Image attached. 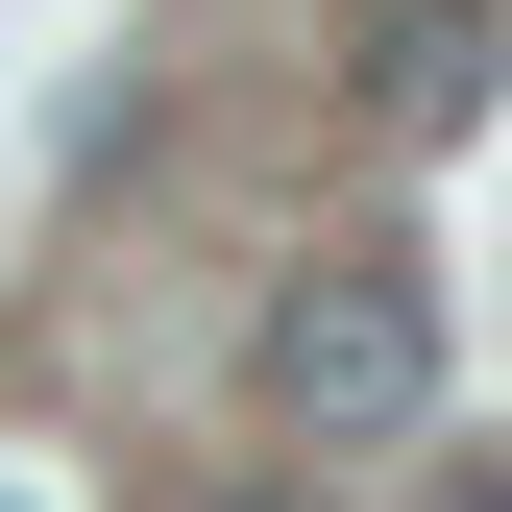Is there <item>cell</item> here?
<instances>
[{
	"label": "cell",
	"mask_w": 512,
	"mask_h": 512,
	"mask_svg": "<svg viewBox=\"0 0 512 512\" xmlns=\"http://www.w3.org/2000/svg\"><path fill=\"white\" fill-rule=\"evenodd\" d=\"M269 415H293V439H415V415H439V269H391V244L293 269V293H269Z\"/></svg>",
	"instance_id": "1"
},
{
	"label": "cell",
	"mask_w": 512,
	"mask_h": 512,
	"mask_svg": "<svg viewBox=\"0 0 512 512\" xmlns=\"http://www.w3.org/2000/svg\"><path fill=\"white\" fill-rule=\"evenodd\" d=\"M342 98L366 122H464L488 98V0H366V25H342Z\"/></svg>",
	"instance_id": "2"
},
{
	"label": "cell",
	"mask_w": 512,
	"mask_h": 512,
	"mask_svg": "<svg viewBox=\"0 0 512 512\" xmlns=\"http://www.w3.org/2000/svg\"><path fill=\"white\" fill-rule=\"evenodd\" d=\"M439 512H512V464H439Z\"/></svg>",
	"instance_id": "3"
},
{
	"label": "cell",
	"mask_w": 512,
	"mask_h": 512,
	"mask_svg": "<svg viewBox=\"0 0 512 512\" xmlns=\"http://www.w3.org/2000/svg\"><path fill=\"white\" fill-rule=\"evenodd\" d=\"M220 512H317V488H220Z\"/></svg>",
	"instance_id": "4"
}]
</instances>
